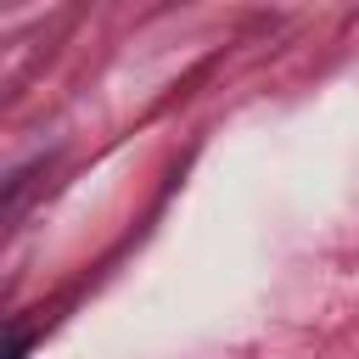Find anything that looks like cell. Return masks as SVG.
Returning <instances> with one entry per match:
<instances>
[]
</instances>
